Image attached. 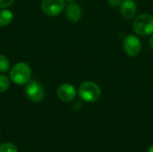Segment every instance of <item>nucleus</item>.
<instances>
[{"label":"nucleus","instance_id":"nucleus-1","mask_svg":"<svg viewBox=\"0 0 153 152\" xmlns=\"http://www.w3.org/2000/svg\"><path fill=\"white\" fill-rule=\"evenodd\" d=\"M78 94L83 101L93 103L101 97V89L96 82L86 81L80 85Z\"/></svg>","mask_w":153,"mask_h":152},{"label":"nucleus","instance_id":"nucleus-2","mask_svg":"<svg viewBox=\"0 0 153 152\" xmlns=\"http://www.w3.org/2000/svg\"><path fill=\"white\" fill-rule=\"evenodd\" d=\"M133 30L140 36H150L153 33V16L150 13H142L136 16L133 22Z\"/></svg>","mask_w":153,"mask_h":152},{"label":"nucleus","instance_id":"nucleus-3","mask_svg":"<svg viewBox=\"0 0 153 152\" xmlns=\"http://www.w3.org/2000/svg\"><path fill=\"white\" fill-rule=\"evenodd\" d=\"M31 77V69L27 63L20 62L13 65L10 71V79L18 85L26 84Z\"/></svg>","mask_w":153,"mask_h":152},{"label":"nucleus","instance_id":"nucleus-4","mask_svg":"<svg viewBox=\"0 0 153 152\" xmlns=\"http://www.w3.org/2000/svg\"><path fill=\"white\" fill-rule=\"evenodd\" d=\"M24 91L26 97L34 103L40 102L45 96V90L42 84L36 80H30L26 83Z\"/></svg>","mask_w":153,"mask_h":152},{"label":"nucleus","instance_id":"nucleus-5","mask_svg":"<svg viewBox=\"0 0 153 152\" xmlns=\"http://www.w3.org/2000/svg\"><path fill=\"white\" fill-rule=\"evenodd\" d=\"M41 10L48 16H56L65 7V0H42Z\"/></svg>","mask_w":153,"mask_h":152},{"label":"nucleus","instance_id":"nucleus-6","mask_svg":"<svg viewBox=\"0 0 153 152\" xmlns=\"http://www.w3.org/2000/svg\"><path fill=\"white\" fill-rule=\"evenodd\" d=\"M124 51L130 56H136L142 50V43L139 38L133 34L126 35L123 39Z\"/></svg>","mask_w":153,"mask_h":152},{"label":"nucleus","instance_id":"nucleus-7","mask_svg":"<svg viewBox=\"0 0 153 152\" xmlns=\"http://www.w3.org/2000/svg\"><path fill=\"white\" fill-rule=\"evenodd\" d=\"M57 97L64 102H70L74 99L76 97V90L75 88L69 83L61 84L56 91Z\"/></svg>","mask_w":153,"mask_h":152},{"label":"nucleus","instance_id":"nucleus-8","mask_svg":"<svg viewBox=\"0 0 153 152\" xmlns=\"http://www.w3.org/2000/svg\"><path fill=\"white\" fill-rule=\"evenodd\" d=\"M120 13L126 20H132L137 13V6L134 0H124L120 5Z\"/></svg>","mask_w":153,"mask_h":152},{"label":"nucleus","instance_id":"nucleus-9","mask_svg":"<svg viewBox=\"0 0 153 152\" xmlns=\"http://www.w3.org/2000/svg\"><path fill=\"white\" fill-rule=\"evenodd\" d=\"M82 8L76 3L72 2L65 7V16L72 22H78L82 18Z\"/></svg>","mask_w":153,"mask_h":152},{"label":"nucleus","instance_id":"nucleus-10","mask_svg":"<svg viewBox=\"0 0 153 152\" xmlns=\"http://www.w3.org/2000/svg\"><path fill=\"white\" fill-rule=\"evenodd\" d=\"M13 20V13L7 9L0 10V26H7Z\"/></svg>","mask_w":153,"mask_h":152},{"label":"nucleus","instance_id":"nucleus-11","mask_svg":"<svg viewBox=\"0 0 153 152\" xmlns=\"http://www.w3.org/2000/svg\"><path fill=\"white\" fill-rule=\"evenodd\" d=\"M0 152H18V149L13 143L4 142L0 145Z\"/></svg>","mask_w":153,"mask_h":152},{"label":"nucleus","instance_id":"nucleus-12","mask_svg":"<svg viewBox=\"0 0 153 152\" xmlns=\"http://www.w3.org/2000/svg\"><path fill=\"white\" fill-rule=\"evenodd\" d=\"M10 86V80L7 76L0 74V93L4 92Z\"/></svg>","mask_w":153,"mask_h":152},{"label":"nucleus","instance_id":"nucleus-13","mask_svg":"<svg viewBox=\"0 0 153 152\" xmlns=\"http://www.w3.org/2000/svg\"><path fill=\"white\" fill-rule=\"evenodd\" d=\"M10 68V62L6 56L0 55V73H4Z\"/></svg>","mask_w":153,"mask_h":152},{"label":"nucleus","instance_id":"nucleus-14","mask_svg":"<svg viewBox=\"0 0 153 152\" xmlns=\"http://www.w3.org/2000/svg\"><path fill=\"white\" fill-rule=\"evenodd\" d=\"M14 0H0V9H4L6 8L8 6H10Z\"/></svg>","mask_w":153,"mask_h":152},{"label":"nucleus","instance_id":"nucleus-15","mask_svg":"<svg viewBox=\"0 0 153 152\" xmlns=\"http://www.w3.org/2000/svg\"><path fill=\"white\" fill-rule=\"evenodd\" d=\"M123 1L124 0H108V3L111 7H117L121 5Z\"/></svg>","mask_w":153,"mask_h":152},{"label":"nucleus","instance_id":"nucleus-16","mask_svg":"<svg viewBox=\"0 0 153 152\" xmlns=\"http://www.w3.org/2000/svg\"><path fill=\"white\" fill-rule=\"evenodd\" d=\"M149 45H150V47L152 48V50L153 51V35L150 38V40H149Z\"/></svg>","mask_w":153,"mask_h":152},{"label":"nucleus","instance_id":"nucleus-17","mask_svg":"<svg viewBox=\"0 0 153 152\" xmlns=\"http://www.w3.org/2000/svg\"><path fill=\"white\" fill-rule=\"evenodd\" d=\"M148 152H153V145L152 146H151V148L148 150Z\"/></svg>","mask_w":153,"mask_h":152},{"label":"nucleus","instance_id":"nucleus-18","mask_svg":"<svg viewBox=\"0 0 153 152\" xmlns=\"http://www.w3.org/2000/svg\"><path fill=\"white\" fill-rule=\"evenodd\" d=\"M74 0H65V2H69V3H72V2H74Z\"/></svg>","mask_w":153,"mask_h":152},{"label":"nucleus","instance_id":"nucleus-19","mask_svg":"<svg viewBox=\"0 0 153 152\" xmlns=\"http://www.w3.org/2000/svg\"><path fill=\"white\" fill-rule=\"evenodd\" d=\"M0 137H1V135H0Z\"/></svg>","mask_w":153,"mask_h":152}]
</instances>
